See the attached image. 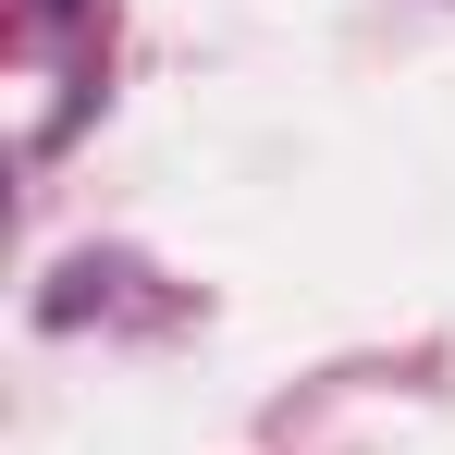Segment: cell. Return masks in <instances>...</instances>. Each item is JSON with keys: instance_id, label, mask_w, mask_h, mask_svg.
Returning a JSON list of instances; mask_svg holds the SVG:
<instances>
[]
</instances>
